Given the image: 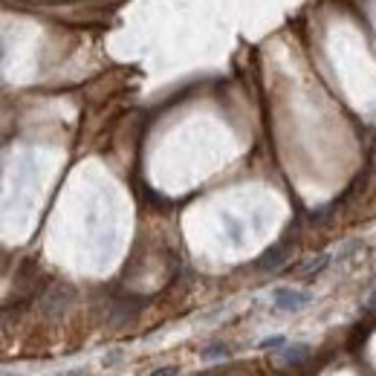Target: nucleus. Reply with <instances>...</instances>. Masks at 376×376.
Masks as SVG:
<instances>
[{"label": "nucleus", "instance_id": "2", "mask_svg": "<svg viewBox=\"0 0 376 376\" xmlns=\"http://www.w3.org/2000/svg\"><path fill=\"white\" fill-rule=\"evenodd\" d=\"M73 304V289L67 287V284H55L50 292H47V299H44V310H47V315H61V313H67V307Z\"/></svg>", "mask_w": 376, "mask_h": 376}, {"label": "nucleus", "instance_id": "1", "mask_svg": "<svg viewBox=\"0 0 376 376\" xmlns=\"http://www.w3.org/2000/svg\"><path fill=\"white\" fill-rule=\"evenodd\" d=\"M310 301H313V295H310L307 289L278 287V289L272 292V304H275V310H281V313H299V310H304Z\"/></svg>", "mask_w": 376, "mask_h": 376}, {"label": "nucleus", "instance_id": "4", "mask_svg": "<svg viewBox=\"0 0 376 376\" xmlns=\"http://www.w3.org/2000/svg\"><path fill=\"white\" fill-rule=\"evenodd\" d=\"M330 261H333V255L330 252H322V255H315V258L304 261L299 266V275H301V278H315V275H322L330 266Z\"/></svg>", "mask_w": 376, "mask_h": 376}, {"label": "nucleus", "instance_id": "8", "mask_svg": "<svg viewBox=\"0 0 376 376\" xmlns=\"http://www.w3.org/2000/svg\"><path fill=\"white\" fill-rule=\"evenodd\" d=\"M356 249H359V243H356V241H353V243H345L342 252H336V255H333V261H345V258H350Z\"/></svg>", "mask_w": 376, "mask_h": 376}, {"label": "nucleus", "instance_id": "7", "mask_svg": "<svg viewBox=\"0 0 376 376\" xmlns=\"http://www.w3.org/2000/svg\"><path fill=\"white\" fill-rule=\"evenodd\" d=\"M289 342H287V336H266V339L258 342L261 350H284Z\"/></svg>", "mask_w": 376, "mask_h": 376}, {"label": "nucleus", "instance_id": "11", "mask_svg": "<svg viewBox=\"0 0 376 376\" xmlns=\"http://www.w3.org/2000/svg\"><path fill=\"white\" fill-rule=\"evenodd\" d=\"M3 376H12V373H9V370H6V373H3Z\"/></svg>", "mask_w": 376, "mask_h": 376}, {"label": "nucleus", "instance_id": "6", "mask_svg": "<svg viewBox=\"0 0 376 376\" xmlns=\"http://www.w3.org/2000/svg\"><path fill=\"white\" fill-rule=\"evenodd\" d=\"M232 356V345H223V342H217V345H209L200 350V359L203 362H217V359H229Z\"/></svg>", "mask_w": 376, "mask_h": 376}, {"label": "nucleus", "instance_id": "5", "mask_svg": "<svg viewBox=\"0 0 376 376\" xmlns=\"http://www.w3.org/2000/svg\"><path fill=\"white\" fill-rule=\"evenodd\" d=\"M307 353H310V347H307V345L292 342V345H287V347L281 350V359H284L287 365H299V362H304V359H307Z\"/></svg>", "mask_w": 376, "mask_h": 376}, {"label": "nucleus", "instance_id": "9", "mask_svg": "<svg viewBox=\"0 0 376 376\" xmlns=\"http://www.w3.org/2000/svg\"><path fill=\"white\" fill-rule=\"evenodd\" d=\"M148 376H180V368H176V365H163V368L151 370Z\"/></svg>", "mask_w": 376, "mask_h": 376}, {"label": "nucleus", "instance_id": "3", "mask_svg": "<svg viewBox=\"0 0 376 376\" xmlns=\"http://www.w3.org/2000/svg\"><path fill=\"white\" fill-rule=\"evenodd\" d=\"M287 258H289V243H275L261 255L255 266H258L261 272H278L287 264Z\"/></svg>", "mask_w": 376, "mask_h": 376}, {"label": "nucleus", "instance_id": "10", "mask_svg": "<svg viewBox=\"0 0 376 376\" xmlns=\"http://www.w3.org/2000/svg\"><path fill=\"white\" fill-rule=\"evenodd\" d=\"M368 307H376V289L370 292V299H368Z\"/></svg>", "mask_w": 376, "mask_h": 376}]
</instances>
